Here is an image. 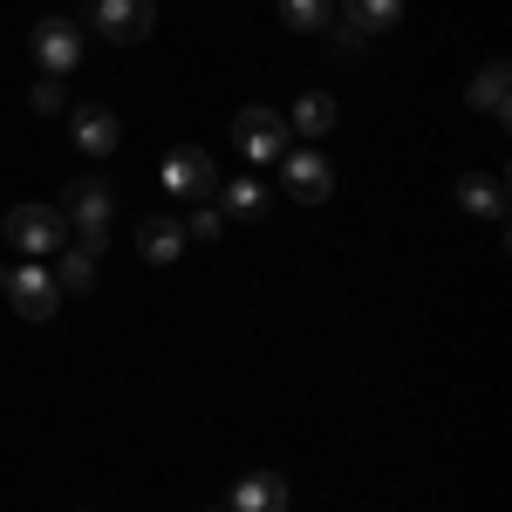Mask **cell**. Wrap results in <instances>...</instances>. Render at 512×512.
Wrapping results in <instances>:
<instances>
[{
    "label": "cell",
    "instance_id": "6da1fadb",
    "mask_svg": "<svg viewBox=\"0 0 512 512\" xmlns=\"http://www.w3.org/2000/svg\"><path fill=\"white\" fill-rule=\"evenodd\" d=\"M62 219L76 226L82 253H96V260H103V246H110V219H117V192H110L103 178H76V185L62 192Z\"/></svg>",
    "mask_w": 512,
    "mask_h": 512
},
{
    "label": "cell",
    "instance_id": "7a4b0ae2",
    "mask_svg": "<svg viewBox=\"0 0 512 512\" xmlns=\"http://www.w3.org/2000/svg\"><path fill=\"white\" fill-rule=\"evenodd\" d=\"M69 233V219H62V205H14L7 212V246L21 253V260H48L55 246Z\"/></svg>",
    "mask_w": 512,
    "mask_h": 512
},
{
    "label": "cell",
    "instance_id": "3957f363",
    "mask_svg": "<svg viewBox=\"0 0 512 512\" xmlns=\"http://www.w3.org/2000/svg\"><path fill=\"white\" fill-rule=\"evenodd\" d=\"M0 294L14 301V315H28V321H55V308H62V287H55V274H48L41 260H21V267H7Z\"/></svg>",
    "mask_w": 512,
    "mask_h": 512
},
{
    "label": "cell",
    "instance_id": "277c9868",
    "mask_svg": "<svg viewBox=\"0 0 512 512\" xmlns=\"http://www.w3.org/2000/svg\"><path fill=\"white\" fill-rule=\"evenodd\" d=\"M287 137H294V130H287L280 110H260V103H253V110H239V117H233V151L246 164H274L280 151H287Z\"/></svg>",
    "mask_w": 512,
    "mask_h": 512
},
{
    "label": "cell",
    "instance_id": "5b68a950",
    "mask_svg": "<svg viewBox=\"0 0 512 512\" xmlns=\"http://www.w3.org/2000/svg\"><path fill=\"white\" fill-rule=\"evenodd\" d=\"M28 48H35V69H41V76H69V69L82 62V28L69 21V14H48V21H35Z\"/></svg>",
    "mask_w": 512,
    "mask_h": 512
},
{
    "label": "cell",
    "instance_id": "8992f818",
    "mask_svg": "<svg viewBox=\"0 0 512 512\" xmlns=\"http://www.w3.org/2000/svg\"><path fill=\"white\" fill-rule=\"evenodd\" d=\"M164 192L178 198V205H205V198L219 192V171H212L205 151L185 144V151H171V158H164Z\"/></svg>",
    "mask_w": 512,
    "mask_h": 512
},
{
    "label": "cell",
    "instance_id": "52a82bcc",
    "mask_svg": "<svg viewBox=\"0 0 512 512\" xmlns=\"http://www.w3.org/2000/svg\"><path fill=\"white\" fill-rule=\"evenodd\" d=\"M403 21V0H342V21H335V41L342 48H362V41L390 35Z\"/></svg>",
    "mask_w": 512,
    "mask_h": 512
},
{
    "label": "cell",
    "instance_id": "ba28073f",
    "mask_svg": "<svg viewBox=\"0 0 512 512\" xmlns=\"http://www.w3.org/2000/svg\"><path fill=\"white\" fill-rule=\"evenodd\" d=\"M280 178H287V198H301V205H328V192H335V171H328V158L321 151H280Z\"/></svg>",
    "mask_w": 512,
    "mask_h": 512
},
{
    "label": "cell",
    "instance_id": "9c48e42d",
    "mask_svg": "<svg viewBox=\"0 0 512 512\" xmlns=\"http://www.w3.org/2000/svg\"><path fill=\"white\" fill-rule=\"evenodd\" d=\"M158 28V7L151 0H96V35L130 48V41H144Z\"/></svg>",
    "mask_w": 512,
    "mask_h": 512
},
{
    "label": "cell",
    "instance_id": "30bf717a",
    "mask_svg": "<svg viewBox=\"0 0 512 512\" xmlns=\"http://www.w3.org/2000/svg\"><path fill=\"white\" fill-rule=\"evenodd\" d=\"M69 130H76V144L89 151V158H110L123 137V123L103 110V103H82V110H69Z\"/></svg>",
    "mask_w": 512,
    "mask_h": 512
},
{
    "label": "cell",
    "instance_id": "8fae6325",
    "mask_svg": "<svg viewBox=\"0 0 512 512\" xmlns=\"http://www.w3.org/2000/svg\"><path fill=\"white\" fill-rule=\"evenodd\" d=\"M226 512H287V478L280 472H246L233 485V506Z\"/></svg>",
    "mask_w": 512,
    "mask_h": 512
},
{
    "label": "cell",
    "instance_id": "7c38bea8",
    "mask_svg": "<svg viewBox=\"0 0 512 512\" xmlns=\"http://www.w3.org/2000/svg\"><path fill=\"white\" fill-rule=\"evenodd\" d=\"M458 205L478 219H506V178L499 171H465L458 178Z\"/></svg>",
    "mask_w": 512,
    "mask_h": 512
},
{
    "label": "cell",
    "instance_id": "4fadbf2b",
    "mask_svg": "<svg viewBox=\"0 0 512 512\" xmlns=\"http://www.w3.org/2000/svg\"><path fill=\"white\" fill-rule=\"evenodd\" d=\"M137 246H144V260H151V267H171V260L192 246V239H185V219H144Z\"/></svg>",
    "mask_w": 512,
    "mask_h": 512
},
{
    "label": "cell",
    "instance_id": "5bb4252c",
    "mask_svg": "<svg viewBox=\"0 0 512 512\" xmlns=\"http://www.w3.org/2000/svg\"><path fill=\"white\" fill-rule=\"evenodd\" d=\"M506 89H512V69L499 62V55H492V62H485V69L472 76V103L485 110V117H499V123H506V110H512V96H506Z\"/></svg>",
    "mask_w": 512,
    "mask_h": 512
},
{
    "label": "cell",
    "instance_id": "9a60e30c",
    "mask_svg": "<svg viewBox=\"0 0 512 512\" xmlns=\"http://www.w3.org/2000/svg\"><path fill=\"white\" fill-rule=\"evenodd\" d=\"M287 130H301L308 144H315V137H328V130H335V96H321V89L294 96V110H287Z\"/></svg>",
    "mask_w": 512,
    "mask_h": 512
},
{
    "label": "cell",
    "instance_id": "2e32d148",
    "mask_svg": "<svg viewBox=\"0 0 512 512\" xmlns=\"http://www.w3.org/2000/svg\"><path fill=\"white\" fill-rule=\"evenodd\" d=\"M280 28H294V35L335 28V0H280Z\"/></svg>",
    "mask_w": 512,
    "mask_h": 512
},
{
    "label": "cell",
    "instance_id": "e0dca14e",
    "mask_svg": "<svg viewBox=\"0 0 512 512\" xmlns=\"http://www.w3.org/2000/svg\"><path fill=\"white\" fill-rule=\"evenodd\" d=\"M219 198H226V219H260L267 212V185L260 178H233Z\"/></svg>",
    "mask_w": 512,
    "mask_h": 512
},
{
    "label": "cell",
    "instance_id": "ac0fdd59",
    "mask_svg": "<svg viewBox=\"0 0 512 512\" xmlns=\"http://www.w3.org/2000/svg\"><path fill=\"white\" fill-rule=\"evenodd\" d=\"M55 287H76V294H89L96 287V253H62V267H55Z\"/></svg>",
    "mask_w": 512,
    "mask_h": 512
},
{
    "label": "cell",
    "instance_id": "d6986e66",
    "mask_svg": "<svg viewBox=\"0 0 512 512\" xmlns=\"http://www.w3.org/2000/svg\"><path fill=\"white\" fill-rule=\"evenodd\" d=\"M28 103H35L41 117H62V110H69V89H62V76H41V82H35V96H28Z\"/></svg>",
    "mask_w": 512,
    "mask_h": 512
},
{
    "label": "cell",
    "instance_id": "ffe728a7",
    "mask_svg": "<svg viewBox=\"0 0 512 512\" xmlns=\"http://www.w3.org/2000/svg\"><path fill=\"white\" fill-rule=\"evenodd\" d=\"M219 233H226V212H212V205H198L192 219H185V239H198V246H212Z\"/></svg>",
    "mask_w": 512,
    "mask_h": 512
},
{
    "label": "cell",
    "instance_id": "44dd1931",
    "mask_svg": "<svg viewBox=\"0 0 512 512\" xmlns=\"http://www.w3.org/2000/svg\"><path fill=\"white\" fill-rule=\"evenodd\" d=\"M212 512H226V506H212Z\"/></svg>",
    "mask_w": 512,
    "mask_h": 512
}]
</instances>
